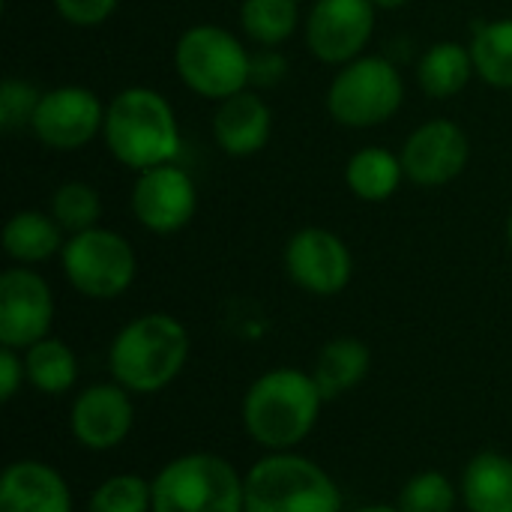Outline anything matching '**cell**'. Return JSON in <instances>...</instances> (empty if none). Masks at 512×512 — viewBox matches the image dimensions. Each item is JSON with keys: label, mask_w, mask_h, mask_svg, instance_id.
<instances>
[{"label": "cell", "mask_w": 512, "mask_h": 512, "mask_svg": "<svg viewBox=\"0 0 512 512\" xmlns=\"http://www.w3.org/2000/svg\"><path fill=\"white\" fill-rule=\"evenodd\" d=\"M321 405L324 396L312 372L270 369L243 396V426L267 453H288L312 435Z\"/></svg>", "instance_id": "cell-1"}, {"label": "cell", "mask_w": 512, "mask_h": 512, "mask_svg": "<svg viewBox=\"0 0 512 512\" xmlns=\"http://www.w3.org/2000/svg\"><path fill=\"white\" fill-rule=\"evenodd\" d=\"M189 360L186 327L162 312L129 321L108 348L111 378L129 393L150 396L165 390Z\"/></svg>", "instance_id": "cell-2"}, {"label": "cell", "mask_w": 512, "mask_h": 512, "mask_svg": "<svg viewBox=\"0 0 512 512\" xmlns=\"http://www.w3.org/2000/svg\"><path fill=\"white\" fill-rule=\"evenodd\" d=\"M105 144L129 168L168 165L180 147L171 105L147 87H129L105 111Z\"/></svg>", "instance_id": "cell-3"}, {"label": "cell", "mask_w": 512, "mask_h": 512, "mask_svg": "<svg viewBox=\"0 0 512 512\" xmlns=\"http://www.w3.org/2000/svg\"><path fill=\"white\" fill-rule=\"evenodd\" d=\"M246 512H342L336 480L300 453H267L246 477Z\"/></svg>", "instance_id": "cell-4"}, {"label": "cell", "mask_w": 512, "mask_h": 512, "mask_svg": "<svg viewBox=\"0 0 512 512\" xmlns=\"http://www.w3.org/2000/svg\"><path fill=\"white\" fill-rule=\"evenodd\" d=\"M153 512H246V483L237 468L213 453L171 459L150 480Z\"/></svg>", "instance_id": "cell-5"}, {"label": "cell", "mask_w": 512, "mask_h": 512, "mask_svg": "<svg viewBox=\"0 0 512 512\" xmlns=\"http://www.w3.org/2000/svg\"><path fill=\"white\" fill-rule=\"evenodd\" d=\"M177 72L195 93L207 99H228L252 78V57L228 30L198 24L177 42Z\"/></svg>", "instance_id": "cell-6"}, {"label": "cell", "mask_w": 512, "mask_h": 512, "mask_svg": "<svg viewBox=\"0 0 512 512\" xmlns=\"http://www.w3.org/2000/svg\"><path fill=\"white\" fill-rule=\"evenodd\" d=\"M330 114L354 129L390 120L402 105V75L384 57L351 60L330 84Z\"/></svg>", "instance_id": "cell-7"}, {"label": "cell", "mask_w": 512, "mask_h": 512, "mask_svg": "<svg viewBox=\"0 0 512 512\" xmlns=\"http://www.w3.org/2000/svg\"><path fill=\"white\" fill-rule=\"evenodd\" d=\"M63 273L69 285L93 300L120 297L135 279L132 246L105 228H87L63 243Z\"/></svg>", "instance_id": "cell-8"}, {"label": "cell", "mask_w": 512, "mask_h": 512, "mask_svg": "<svg viewBox=\"0 0 512 512\" xmlns=\"http://www.w3.org/2000/svg\"><path fill=\"white\" fill-rule=\"evenodd\" d=\"M51 318V288L39 273L12 267L0 276V345L27 351L48 336Z\"/></svg>", "instance_id": "cell-9"}, {"label": "cell", "mask_w": 512, "mask_h": 512, "mask_svg": "<svg viewBox=\"0 0 512 512\" xmlns=\"http://www.w3.org/2000/svg\"><path fill=\"white\" fill-rule=\"evenodd\" d=\"M375 27L372 0H318L306 21V39L324 63H348L369 42Z\"/></svg>", "instance_id": "cell-10"}, {"label": "cell", "mask_w": 512, "mask_h": 512, "mask_svg": "<svg viewBox=\"0 0 512 512\" xmlns=\"http://www.w3.org/2000/svg\"><path fill=\"white\" fill-rule=\"evenodd\" d=\"M288 276L309 294L330 297L351 282V252L348 246L324 228H303L288 240L285 249Z\"/></svg>", "instance_id": "cell-11"}, {"label": "cell", "mask_w": 512, "mask_h": 512, "mask_svg": "<svg viewBox=\"0 0 512 512\" xmlns=\"http://www.w3.org/2000/svg\"><path fill=\"white\" fill-rule=\"evenodd\" d=\"M135 423L129 390L114 384H93L81 390L69 411L72 438L93 453H108L126 441Z\"/></svg>", "instance_id": "cell-12"}, {"label": "cell", "mask_w": 512, "mask_h": 512, "mask_svg": "<svg viewBox=\"0 0 512 512\" xmlns=\"http://www.w3.org/2000/svg\"><path fill=\"white\" fill-rule=\"evenodd\" d=\"M33 132L54 150H78L105 126L99 99L84 87H57L42 93L33 114Z\"/></svg>", "instance_id": "cell-13"}, {"label": "cell", "mask_w": 512, "mask_h": 512, "mask_svg": "<svg viewBox=\"0 0 512 512\" xmlns=\"http://www.w3.org/2000/svg\"><path fill=\"white\" fill-rule=\"evenodd\" d=\"M195 201L198 198L189 174L174 165H156L141 171L132 192V210L138 222L156 234L180 231L192 219Z\"/></svg>", "instance_id": "cell-14"}, {"label": "cell", "mask_w": 512, "mask_h": 512, "mask_svg": "<svg viewBox=\"0 0 512 512\" xmlns=\"http://www.w3.org/2000/svg\"><path fill=\"white\" fill-rule=\"evenodd\" d=\"M468 162V138L453 120H429L420 126L405 150L402 168L420 186H444L462 174Z\"/></svg>", "instance_id": "cell-15"}, {"label": "cell", "mask_w": 512, "mask_h": 512, "mask_svg": "<svg viewBox=\"0 0 512 512\" xmlns=\"http://www.w3.org/2000/svg\"><path fill=\"white\" fill-rule=\"evenodd\" d=\"M0 512H72V492L57 468L18 459L3 471Z\"/></svg>", "instance_id": "cell-16"}, {"label": "cell", "mask_w": 512, "mask_h": 512, "mask_svg": "<svg viewBox=\"0 0 512 512\" xmlns=\"http://www.w3.org/2000/svg\"><path fill=\"white\" fill-rule=\"evenodd\" d=\"M216 141L231 156H252L270 138V108L258 93L240 90L222 99L213 120Z\"/></svg>", "instance_id": "cell-17"}, {"label": "cell", "mask_w": 512, "mask_h": 512, "mask_svg": "<svg viewBox=\"0 0 512 512\" xmlns=\"http://www.w3.org/2000/svg\"><path fill=\"white\" fill-rule=\"evenodd\" d=\"M459 492L468 512H512V459L477 453L462 474Z\"/></svg>", "instance_id": "cell-18"}, {"label": "cell", "mask_w": 512, "mask_h": 512, "mask_svg": "<svg viewBox=\"0 0 512 512\" xmlns=\"http://www.w3.org/2000/svg\"><path fill=\"white\" fill-rule=\"evenodd\" d=\"M369 366H372L369 348L360 339L342 336L321 348L312 378H315L324 402H330V399H339V396L351 393L354 387H360L369 375Z\"/></svg>", "instance_id": "cell-19"}, {"label": "cell", "mask_w": 512, "mask_h": 512, "mask_svg": "<svg viewBox=\"0 0 512 512\" xmlns=\"http://www.w3.org/2000/svg\"><path fill=\"white\" fill-rule=\"evenodd\" d=\"M3 249H6L9 258H15L21 264L45 261L57 249H63L60 225H57L54 216L36 213V210L15 213L3 228Z\"/></svg>", "instance_id": "cell-20"}, {"label": "cell", "mask_w": 512, "mask_h": 512, "mask_svg": "<svg viewBox=\"0 0 512 512\" xmlns=\"http://www.w3.org/2000/svg\"><path fill=\"white\" fill-rule=\"evenodd\" d=\"M24 372L33 390L45 396H63L78 381V360L66 342L45 336L24 351Z\"/></svg>", "instance_id": "cell-21"}, {"label": "cell", "mask_w": 512, "mask_h": 512, "mask_svg": "<svg viewBox=\"0 0 512 512\" xmlns=\"http://www.w3.org/2000/svg\"><path fill=\"white\" fill-rule=\"evenodd\" d=\"M471 72H474L471 48L459 42H438L423 54L417 75H420V87L429 96L447 99V96H456L468 84Z\"/></svg>", "instance_id": "cell-22"}, {"label": "cell", "mask_w": 512, "mask_h": 512, "mask_svg": "<svg viewBox=\"0 0 512 512\" xmlns=\"http://www.w3.org/2000/svg\"><path fill=\"white\" fill-rule=\"evenodd\" d=\"M405 168L402 159H396L393 153L381 150V147H366L360 153L351 156L348 162V186L357 198L363 201H384L399 189Z\"/></svg>", "instance_id": "cell-23"}, {"label": "cell", "mask_w": 512, "mask_h": 512, "mask_svg": "<svg viewBox=\"0 0 512 512\" xmlns=\"http://www.w3.org/2000/svg\"><path fill=\"white\" fill-rule=\"evenodd\" d=\"M474 69L495 87H512V18L492 21L471 42Z\"/></svg>", "instance_id": "cell-24"}, {"label": "cell", "mask_w": 512, "mask_h": 512, "mask_svg": "<svg viewBox=\"0 0 512 512\" xmlns=\"http://www.w3.org/2000/svg\"><path fill=\"white\" fill-rule=\"evenodd\" d=\"M240 21L258 45H279L297 27V0H243Z\"/></svg>", "instance_id": "cell-25"}, {"label": "cell", "mask_w": 512, "mask_h": 512, "mask_svg": "<svg viewBox=\"0 0 512 512\" xmlns=\"http://www.w3.org/2000/svg\"><path fill=\"white\" fill-rule=\"evenodd\" d=\"M87 512H153V486L138 474H114L90 495Z\"/></svg>", "instance_id": "cell-26"}, {"label": "cell", "mask_w": 512, "mask_h": 512, "mask_svg": "<svg viewBox=\"0 0 512 512\" xmlns=\"http://www.w3.org/2000/svg\"><path fill=\"white\" fill-rule=\"evenodd\" d=\"M459 495L462 492H456L447 474L423 471L402 486L396 507L402 512H453L459 504Z\"/></svg>", "instance_id": "cell-27"}, {"label": "cell", "mask_w": 512, "mask_h": 512, "mask_svg": "<svg viewBox=\"0 0 512 512\" xmlns=\"http://www.w3.org/2000/svg\"><path fill=\"white\" fill-rule=\"evenodd\" d=\"M99 210H102L99 195L87 183H63L51 198V216L69 234H81L87 228H96Z\"/></svg>", "instance_id": "cell-28"}, {"label": "cell", "mask_w": 512, "mask_h": 512, "mask_svg": "<svg viewBox=\"0 0 512 512\" xmlns=\"http://www.w3.org/2000/svg\"><path fill=\"white\" fill-rule=\"evenodd\" d=\"M39 99H42V93L33 84L18 81V78H6L0 84V126L6 132L30 126L33 114L39 108Z\"/></svg>", "instance_id": "cell-29"}, {"label": "cell", "mask_w": 512, "mask_h": 512, "mask_svg": "<svg viewBox=\"0 0 512 512\" xmlns=\"http://www.w3.org/2000/svg\"><path fill=\"white\" fill-rule=\"evenodd\" d=\"M54 3H57L60 15L66 21L78 24V27L102 24L114 12V6H117V0H54Z\"/></svg>", "instance_id": "cell-30"}, {"label": "cell", "mask_w": 512, "mask_h": 512, "mask_svg": "<svg viewBox=\"0 0 512 512\" xmlns=\"http://www.w3.org/2000/svg\"><path fill=\"white\" fill-rule=\"evenodd\" d=\"M27 372H24V357H18L15 348H0V399L12 402L18 387L24 384Z\"/></svg>", "instance_id": "cell-31"}, {"label": "cell", "mask_w": 512, "mask_h": 512, "mask_svg": "<svg viewBox=\"0 0 512 512\" xmlns=\"http://www.w3.org/2000/svg\"><path fill=\"white\" fill-rule=\"evenodd\" d=\"M354 512H402L399 507H387V504H369V507H360Z\"/></svg>", "instance_id": "cell-32"}, {"label": "cell", "mask_w": 512, "mask_h": 512, "mask_svg": "<svg viewBox=\"0 0 512 512\" xmlns=\"http://www.w3.org/2000/svg\"><path fill=\"white\" fill-rule=\"evenodd\" d=\"M375 6H381V9H399V6H405L408 0H372Z\"/></svg>", "instance_id": "cell-33"}, {"label": "cell", "mask_w": 512, "mask_h": 512, "mask_svg": "<svg viewBox=\"0 0 512 512\" xmlns=\"http://www.w3.org/2000/svg\"><path fill=\"white\" fill-rule=\"evenodd\" d=\"M507 231H510V246H512V213H510V228H507Z\"/></svg>", "instance_id": "cell-34"}]
</instances>
